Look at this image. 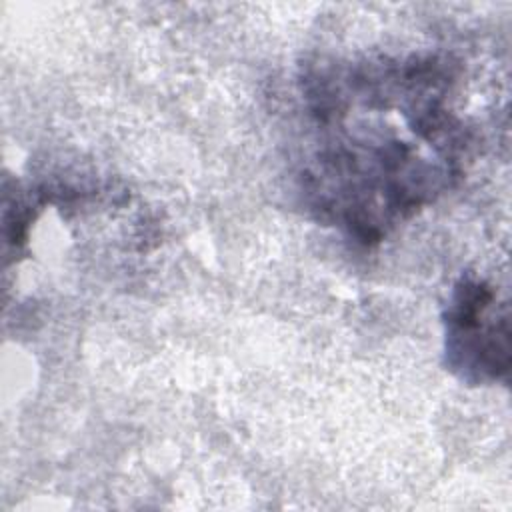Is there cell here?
I'll use <instances>...</instances> for the list:
<instances>
[{"mask_svg":"<svg viewBox=\"0 0 512 512\" xmlns=\"http://www.w3.org/2000/svg\"><path fill=\"white\" fill-rule=\"evenodd\" d=\"M494 302L492 290L482 282H464L448 310V354L456 368L480 370L498 378L508 370V330L484 320Z\"/></svg>","mask_w":512,"mask_h":512,"instance_id":"6da1fadb","label":"cell"}]
</instances>
